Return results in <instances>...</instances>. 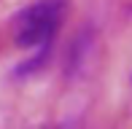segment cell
Wrapping results in <instances>:
<instances>
[{
    "label": "cell",
    "instance_id": "obj_1",
    "mask_svg": "<svg viewBox=\"0 0 132 129\" xmlns=\"http://www.w3.org/2000/svg\"><path fill=\"white\" fill-rule=\"evenodd\" d=\"M68 14H70V0H32L30 5L14 14L11 19L14 43L24 51H32V57L22 64L19 73H30V70H38L40 64H46Z\"/></svg>",
    "mask_w": 132,
    "mask_h": 129
},
{
    "label": "cell",
    "instance_id": "obj_2",
    "mask_svg": "<svg viewBox=\"0 0 132 129\" xmlns=\"http://www.w3.org/2000/svg\"><path fill=\"white\" fill-rule=\"evenodd\" d=\"M59 129H70V126H59Z\"/></svg>",
    "mask_w": 132,
    "mask_h": 129
}]
</instances>
